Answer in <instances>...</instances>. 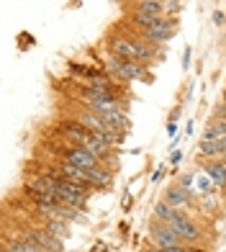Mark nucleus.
<instances>
[{"mask_svg":"<svg viewBox=\"0 0 226 252\" xmlns=\"http://www.w3.org/2000/svg\"><path fill=\"white\" fill-rule=\"evenodd\" d=\"M59 131H62L72 144H77V147H85L87 139H90V131L85 129L80 121H75V124H59Z\"/></svg>","mask_w":226,"mask_h":252,"instance_id":"obj_10","label":"nucleus"},{"mask_svg":"<svg viewBox=\"0 0 226 252\" xmlns=\"http://www.w3.org/2000/svg\"><path fill=\"white\" fill-rule=\"evenodd\" d=\"M149 242L154 247H175V245H183V239H180L165 221L157 219V224L149 226Z\"/></svg>","mask_w":226,"mask_h":252,"instance_id":"obj_6","label":"nucleus"},{"mask_svg":"<svg viewBox=\"0 0 226 252\" xmlns=\"http://www.w3.org/2000/svg\"><path fill=\"white\" fill-rule=\"evenodd\" d=\"M167 226L172 229V232H175L180 239H183V245H185V242H198V239L203 237L200 226H198L196 221H190V216H188L183 209L175 211V216L167 221Z\"/></svg>","mask_w":226,"mask_h":252,"instance_id":"obj_3","label":"nucleus"},{"mask_svg":"<svg viewBox=\"0 0 226 252\" xmlns=\"http://www.w3.org/2000/svg\"><path fill=\"white\" fill-rule=\"evenodd\" d=\"M162 175H165V170H157V173H154V175H152V180H154V183H157V180H160V178H162Z\"/></svg>","mask_w":226,"mask_h":252,"instance_id":"obj_25","label":"nucleus"},{"mask_svg":"<svg viewBox=\"0 0 226 252\" xmlns=\"http://www.w3.org/2000/svg\"><path fill=\"white\" fill-rule=\"evenodd\" d=\"M175 33H177V18H160V21H154L149 29H144L141 36H144L146 41L165 44V41L172 39Z\"/></svg>","mask_w":226,"mask_h":252,"instance_id":"obj_4","label":"nucleus"},{"mask_svg":"<svg viewBox=\"0 0 226 252\" xmlns=\"http://www.w3.org/2000/svg\"><path fill=\"white\" fill-rule=\"evenodd\" d=\"M224 159H226V155H224Z\"/></svg>","mask_w":226,"mask_h":252,"instance_id":"obj_28","label":"nucleus"},{"mask_svg":"<svg viewBox=\"0 0 226 252\" xmlns=\"http://www.w3.org/2000/svg\"><path fill=\"white\" fill-rule=\"evenodd\" d=\"M206 175L216 183L219 188H226V159L221 157V159H208L206 165Z\"/></svg>","mask_w":226,"mask_h":252,"instance_id":"obj_12","label":"nucleus"},{"mask_svg":"<svg viewBox=\"0 0 226 252\" xmlns=\"http://www.w3.org/2000/svg\"><path fill=\"white\" fill-rule=\"evenodd\" d=\"M162 3H177V0H162Z\"/></svg>","mask_w":226,"mask_h":252,"instance_id":"obj_27","label":"nucleus"},{"mask_svg":"<svg viewBox=\"0 0 226 252\" xmlns=\"http://www.w3.org/2000/svg\"><path fill=\"white\" fill-rule=\"evenodd\" d=\"M226 155V139H203L198 147V157L203 159H221Z\"/></svg>","mask_w":226,"mask_h":252,"instance_id":"obj_11","label":"nucleus"},{"mask_svg":"<svg viewBox=\"0 0 226 252\" xmlns=\"http://www.w3.org/2000/svg\"><path fill=\"white\" fill-rule=\"evenodd\" d=\"M190 252H208V250H200V247H188Z\"/></svg>","mask_w":226,"mask_h":252,"instance_id":"obj_26","label":"nucleus"},{"mask_svg":"<svg viewBox=\"0 0 226 252\" xmlns=\"http://www.w3.org/2000/svg\"><path fill=\"white\" fill-rule=\"evenodd\" d=\"M8 242L13 245V247H18L21 252H47V250L36 242V239H31L28 234H21V237H16V239H8Z\"/></svg>","mask_w":226,"mask_h":252,"instance_id":"obj_15","label":"nucleus"},{"mask_svg":"<svg viewBox=\"0 0 226 252\" xmlns=\"http://www.w3.org/2000/svg\"><path fill=\"white\" fill-rule=\"evenodd\" d=\"M175 211H177V209H172V206H170L167 201H160V203L154 206V216H157L160 221H165V224L175 216Z\"/></svg>","mask_w":226,"mask_h":252,"instance_id":"obj_17","label":"nucleus"},{"mask_svg":"<svg viewBox=\"0 0 226 252\" xmlns=\"http://www.w3.org/2000/svg\"><path fill=\"white\" fill-rule=\"evenodd\" d=\"M108 49L113 57H118V60H131V62H141V54L137 49V44H134V39H123V36H116L111 39Z\"/></svg>","mask_w":226,"mask_h":252,"instance_id":"obj_7","label":"nucleus"},{"mask_svg":"<svg viewBox=\"0 0 226 252\" xmlns=\"http://www.w3.org/2000/svg\"><path fill=\"white\" fill-rule=\"evenodd\" d=\"M190 64V47L185 49V54H183V67H188Z\"/></svg>","mask_w":226,"mask_h":252,"instance_id":"obj_23","label":"nucleus"},{"mask_svg":"<svg viewBox=\"0 0 226 252\" xmlns=\"http://www.w3.org/2000/svg\"><path fill=\"white\" fill-rule=\"evenodd\" d=\"M62 159H64V162H72V165H77V167H85V170L103 165V162H100V159L93 155V152L87 150V147H77V144L64 147V150H62Z\"/></svg>","mask_w":226,"mask_h":252,"instance_id":"obj_5","label":"nucleus"},{"mask_svg":"<svg viewBox=\"0 0 226 252\" xmlns=\"http://www.w3.org/2000/svg\"><path fill=\"white\" fill-rule=\"evenodd\" d=\"M172 209H188V206H193V193H190V188L185 186H172L165 190V198Z\"/></svg>","mask_w":226,"mask_h":252,"instance_id":"obj_9","label":"nucleus"},{"mask_svg":"<svg viewBox=\"0 0 226 252\" xmlns=\"http://www.w3.org/2000/svg\"><path fill=\"white\" fill-rule=\"evenodd\" d=\"M162 252H190L185 245H175V247H162Z\"/></svg>","mask_w":226,"mask_h":252,"instance_id":"obj_19","label":"nucleus"},{"mask_svg":"<svg viewBox=\"0 0 226 252\" xmlns=\"http://www.w3.org/2000/svg\"><path fill=\"white\" fill-rule=\"evenodd\" d=\"M134 10L146 13V16H152V18H167V10H165L162 0H137V3H134Z\"/></svg>","mask_w":226,"mask_h":252,"instance_id":"obj_13","label":"nucleus"},{"mask_svg":"<svg viewBox=\"0 0 226 252\" xmlns=\"http://www.w3.org/2000/svg\"><path fill=\"white\" fill-rule=\"evenodd\" d=\"M47 232H52L54 237H59L62 242L70 237V229H67V221L64 219H54V216H44V224H41Z\"/></svg>","mask_w":226,"mask_h":252,"instance_id":"obj_14","label":"nucleus"},{"mask_svg":"<svg viewBox=\"0 0 226 252\" xmlns=\"http://www.w3.org/2000/svg\"><path fill=\"white\" fill-rule=\"evenodd\" d=\"M167 134H170V136H175V134H177V124H175V121H170V124H167Z\"/></svg>","mask_w":226,"mask_h":252,"instance_id":"obj_21","label":"nucleus"},{"mask_svg":"<svg viewBox=\"0 0 226 252\" xmlns=\"http://www.w3.org/2000/svg\"><path fill=\"white\" fill-rule=\"evenodd\" d=\"M180 159H183V152H172V162H175V165L180 162Z\"/></svg>","mask_w":226,"mask_h":252,"instance_id":"obj_24","label":"nucleus"},{"mask_svg":"<svg viewBox=\"0 0 226 252\" xmlns=\"http://www.w3.org/2000/svg\"><path fill=\"white\" fill-rule=\"evenodd\" d=\"M224 21H226V16L221 13V10H213V24H219V26H221Z\"/></svg>","mask_w":226,"mask_h":252,"instance_id":"obj_20","label":"nucleus"},{"mask_svg":"<svg viewBox=\"0 0 226 252\" xmlns=\"http://www.w3.org/2000/svg\"><path fill=\"white\" fill-rule=\"evenodd\" d=\"M106 70L113 72L116 77L121 80H146V83H152V75L146 72V64L144 62H131V60H118V57L111 54V60L106 64Z\"/></svg>","mask_w":226,"mask_h":252,"instance_id":"obj_2","label":"nucleus"},{"mask_svg":"<svg viewBox=\"0 0 226 252\" xmlns=\"http://www.w3.org/2000/svg\"><path fill=\"white\" fill-rule=\"evenodd\" d=\"M24 234H28L31 239H36V242L47 250V252H62L64 245H62V239L59 237H54L52 232H47L44 226H28Z\"/></svg>","mask_w":226,"mask_h":252,"instance_id":"obj_8","label":"nucleus"},{"mask_svg":"<svg viewBox=\"0 0 226 252\" xmlns=\"http://www.w3.org/2000/svg\"><path fill=\"white\" fill-rule=\"evenodd\" d=\"M3 252H21V250H18V247H13V245H10L8 239H5V245H3Z\"/></svg>","mask_w":226,"mask_h":252,"instance_id":"obj_22","label":"nucleus"},{"mask_svg":"<svg viewBox=\"0 0 226 252\" xmlns=\"http://www.w3.org/2000/svg\"><path fill=\"white\" fill-rule=\"evenodd\" d=\"M203 139H226V119H213L203 131Z\"/></svg>","mask_w":226,"mask_h":252,"instance_id":"obj_16","label":"nucleus"},{"mask_svg":"<svg viewBox=\"0 0 226 252\" xmlns=\"http://www.w3.org/2000/svg\"><path fill=\"white\" fill-rule=\"evenodd\" d=\"M56 180V186H54V196L59 198L62 203L67 206H75V209H85L87 206V188L80 186V183H72V180H67L62 175H52Z\"/></svg>","mask_w":226,"mask_h":252,"instance_id":"obj_1","label":"nucleus"},{"mask_svg":"<svg viewBox=\"0 0 226 252\" xmlns=\"http://www.w3.org/2000/svg\"><path fill=\"white\" fill-rule=\"evenodd\" d=\"M196 186H198V190L208 193V190H211V178H208V175H198V178H196Z\"/></svg>","mask_w":226,"mask_h":252,"instance_id":"obj_18","label":"nucleus"}]
</instances>
